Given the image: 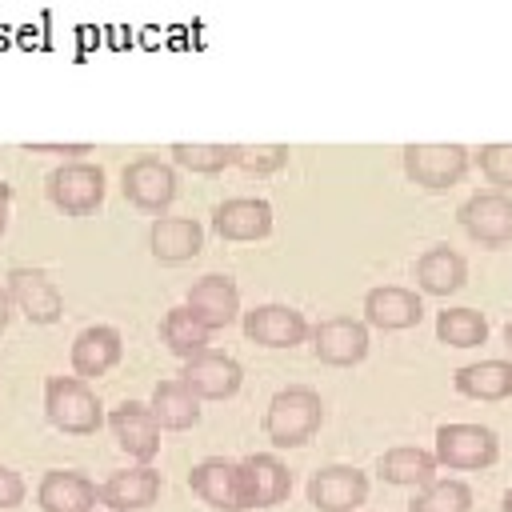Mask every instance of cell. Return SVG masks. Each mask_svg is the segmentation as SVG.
I'll list each match as a JSON object with an SVG mask.
<instances>
[{
  "instance_id": "44dd1931",
  "label": "cell",
  "mask_w": 512,
  "mask_h": 512,
  "mask_svg": "<svg viewBox=\"0 0 512 512\" xmlns=\"http://www.w3.org/2000/svg\"><path fill=\"white\" fill-rule=\"evenodd\" d=\"M412 272H416V284H420L428 296H452V292H460L464 280H468V260H464L456 248L436 244V248H428V252L416 260Z\"/></svg>"
},
{
  "instance_id": "4316f807",
  "label": "cell",
  "mask_w": 512,
  "mask_h": 512,
  "mask_svg": "<svg viewBox=\"0 0 512 512\" xmlns=\"http://www.w3.org/2000/svg\"><path fill=\"white\" fill-rule=\"evenodd\" d=\"M212 332L216 328H208L188 304H176V308H168L164 312V320H160V336H164V344L176 352V356H196L200 348H208L212 344Z\"/></svg>"
},
{
  "instance_id": "52a82bcc",
  "label": "cell",
  "mask_w": 512,
  "mask_h": 512,
  "mask_svg": "<svg viewBox=\"0 0 512 512\" xmlns=\"http://www.w3.org/2000/svg\"><path fill=\"white\" fill-rule=\"evenodd\" d=\"M460 228L484 248L512 244V196L504 192H476L460 208Z\"/></svg>"
},
{
  "instance_id": "836d02e7",
  "label": "cell",
  "mask_w": 512,
  "mask_h": 512,
  "mask_svg": "<svg viewBox=\"0 0 512 512\" xmlns=\"http://www.w3.org/2000/svg\"><path fill=\"white\" fill-rule=\"evenodd\" d=\"M92 144L76 140V144H28V152H60V156H84Z\"/></svg>"
},
{
  "instance_id": "d590c367",
  "label": "cell",
  "mask_w": 512,
  "mask_h": 512,
  "mask_svg": "<svg viewBox=\"0 0 512 512\" xmlns=\"http://www.w3.org/2000/svg\"><path fill=\"white\" fill-rule=\"evenodd\" d=\"M8 316H12V296H8V288H0V332H4Z\"/></svg>"
},
{
  "instance_id": "277c9868",
  "label": "cell",
  "mask_w": 512,
  "mask_h": 512,
  "mask_svg": "<svg viewBox=\"0 0 512 512\" xmlns=\"http://www.w3.org/2000/svg\"><path fill=\"white\" fill-rule=\"evenodd\" d=\"M120 188H124V200L132 208H140L148 216H160L176 196V172L160 156H136L132 164H124Z\"/></svg>"
},
{
  "instance_id": "e0dca14e",
  "label": "cell",
  "mask_w": 512,
  "mask_h": 512,
  "mask_svg": "<svg viewBox=\"0 0 512 512\" xmlns=\"http://www.w3.org/2000/svg\"><path fill=\"white\" fill-rule=\"evenodd\" d=\"M212 228L232 244H252V240H264L272 232V208H268V200L236 196L212 212Z\"/></svg>"
},
{
  "instance_id": "4dcf8cb0",
  "label": "cell",
  "mask_w": 512,
  "mask_h": 512,
  "mask_svg": "<svg viewBox=\"0 0 512 512\" xmlns=\"http://www.w3.org/2000/svg\"><path fill=\"white\" fill-rule=\"evenodd\" d=\"M232 164L248 176H272L288 164V144H232Z\"/></svg>"
},
{
  "instance_id": "3957f363",
  "label": "cell",
  "mask_w": 512,
  "mask_h": 512,
  "mask_svg": "<svg viewBox=\"0 0 512 512\" xmlns=\"http://www.w3.org/2000/svg\"><path fill=\"white\" fill-rule=\"evenodd\" d=\"M48 200L64 212V216H92L104 200V172L100 164H60L48 172Z\"/></svg>"
},
{
  "instance_id": "5b68a950",
  "label": "cell",
  "mask_w": 512,
  "mask_h": 512,
  "mask_svg": "<svg viewBox=\"0 0 512 512\" xmlns=\"http://www.w3.org/2000/svg\"><path fill=\"white\" fill-rule=\"evenodd\" d=\"M496 432L484 424H444L436 428V460L460 472H476V468H492L496 464Z\"/></svg>"
},
{
  "instance_id": "30bf717a",
  "label": "cell",
  "mask_w": 512,
  "mask_h": 512,
  "mask_svg": "<svg viewBox=\"0 0 512 512\" xmlns=\"http://www.w3.org/2000/svg\"><path fill=\"white\" fill-rule=\"evenodd\" d=\"M180 380H184L200 400H228V396H236V388H240L244 372H240V364H236L228 352L200 348L196 356H188V360H184Z\"/></svg>"
},
{
  "instance_id": "e575fe53",
  "label": "cell",
  "mask_w": 512,
  "mask_h": 512,
  "mask_svg": "<svg viewBox=\"0 0 512 512\" xmlns=\"http://www.w3.org/2000/svg\"><path fill=\"white\" fill-rule=\"evenodd\" d=\"M8 208H12V188L0 184V232H4V224H8Z\"/></svg>"
},
{
  "instance_id": "83f0119b",
  "label": "cell",
  "mask_w": 512,
  "mask_h": 512,
  "mask_svg": "<svg viewBox=\"0 0 512 512\" xmlns=\"http://www.w3.org/2000/svg\"><path fill=\"white\" fill-rule=\"evenodd\" d=\"M436 336H440L444 344H452V348H476V344H484V336H488V320H484L476 308L456 304V308H444V312L436 316Z\"/></svg>"
},
{
  "instance_id": "8992f818",
  "label": "cell",
  "mask_w": 512,
  "mask_h": 512,
  "mask_svg": "<svg viewBox=\"0 0 512 512\" xmlns=\"http://www.w3.org/2000/svg\"><path fill=\"white\" fill-rule=\"evenodd\" d=\"M404 172L424 188H452L468 172L464 144H404Z\"/></svg>"
},
{
  "instance_id": "7c38bea8",
  "label": "cell",
  "mask_w": 512,
  "mask_h": 512,
  "mask_svg": "<svg viewBox=\"0 0 512 512\" xmlns=\"http://www.w3.org/2000/svg\"><path fill=\"white\" fill-rule=\"evenodd\" d=\"M108 428H112L116 444H120L132 460H140V464H152V456L160 452V432H164V428L156 424V416H152L148 404L124 400L120 408H112Z\"/></svg>"
},
{
  "instance_id": "6da1fadb",
  "label": "cell",
  "mask_w": 512,
  "mask_h": 512,
  "mask_svg": "<svg viewBox=\"0 0 512 512\" xmlns=\"http://www.w3.org/2000/svg\"><path fill=\"white\" fill-rule=\"evenodd\" d=\"M324 420V400L316 388L308 384H292V388H280L264 412V432L276 448H300L312 440V432L320 428Z\"/></svg>"
},
{
  "instance_id": "f546056e",
  "label": "cell",
  "mask_w": 512,
  "mask_h": 512,
  "mask_svg": "<svg viewBox=\"0 0 512 512\" xmlns=\"http://www.w3.org/2000/svg\"><path fill=\"white\" fill-rule=\"evenodd\" d=\"M172 160L200 176H216L232 164V144H172Z\"/></svg>"
},
{
  "instance_id": "7402d4cb",
  "label": "cell",
  "mask_w": 512,
  "mask_h": 512,
  "mask_svg": "<svg viewBox=\"0 0 512 512\" xmlns=\"http://www.w3.org/2000/svg\"><path fill=\"white\" fill-rule=\"evenodd\" d=\"M188 308L208 324V328H224L236 320L240 312V292L228 276H200L192 288H188Z\"/></svg>"
},
{
  "instance_id": "ac0fdd59",
  "label": "cell",
  "mask_w": 512,
  "mask_h": 512,
  "mask_svg": "<svg viewBox=\"0 0 512 512\" xmlns=\"http://www.w3.org/2000/svg\"><path fill=\"white\" fill-rule=\"evenodd\" d=\"M36 504L44 512H92L100 504V488L84 472L56 468V472H44L36 488Z\"/></svg>"
},
{
  "instance_id": "2e32d148",
  "label": "cell",
  "mask_w": 512,
  "mask_h": 512,
  "mask_svg": "<svg viewBox=\"0 0 512 512\" xmlns=\"http://www.w3.org/2000/svg\"><path fill=\"white\" fill-rule=\"evenodd\" d=\"M240 488H244V504L248 508H272L292 488L288 464H280L272 452H256V456L240 460Z\"/></svg>"
},
{
  "instance_id": "7a4b0ae2",
  "label": "cell",
  "mask_w": 512,
  "mask_h": 512,
  "mask_svg": "<svg viewBox=\"0 0 512 512\" xmlns=\"http://www.w3.org/2000/svg\"><path fill=\"white\" fill-rule=\"evenodd\" d=\"M44 412L68 436H88L104 420V408L84 376H52L44 384Z\"/></svg>"
},
{
  "instance_id": "5bb4252c",
  "label": "cell",
  "mask_w": 512,
  "mask_h": 512,
  "mask_svg": "<svg viewBox=\"0 0 512 512\" xmlns=\"http://www.w3.org/2000/svg\"><path fill=\"white\" fill-rule=\"evenodd\" d=\"M244 336L264 348H296L308 336V320L288 304H256L244 312Z\"/></svg>"
},
{
  "instance_id": "4fadbf2b",
  "label": "cell",
  "mask_w": 512,
  "mask_h": 512,
  "mask_svg": "<svg viewBox=\"0 0 512 512\" xmlns=\"http://www.w3.org/2000/svg\"><path fill=\"white\" fill-rule=\"evenodd\" d=\"M8 296L12 304L32 320V324H52L64 312V296L60 288L48 280V272L40 268H12L8 272Z\"/></svg>"
},
{
  "instance_id": "d6986e66",
  "label": "cell",
  "mask_w": 512,
  "mask_h": 512,
  "mask_svg": "<svg viewBox=\"0 0 512 512\" xmlns=\"http://www.w3.org/2000/svg\"><path fill=\"white\" fill-rule=\"evenodd\" d=\"M420 316H424V300H420L412 288L384 284V288H372V292L364 296V320H368L372 328L400 332V328L420 324Z\"/></svg>"
},
{
  "instance_id": "d4e9b609",
  "label": "cell",
  "mask_w": 512,
  "mask_h": 512,
  "mask_svg": "<svg viewBox=\"0 0 512 512\" xmlns=\"http://www.w3.org/2000/svg\"><path fill=\"white\" fill-rule=\"evenodd\" d=\"M148 408H152V416H156V424H160L164 432H180V428H192V424H196V416H200V396L176 376V380H160V384L152 388Z\"/></svg>"
},
{
  "instance_id": "1f68e13d",
  "label": "cell",
  "mask_w": 512,
  "mask_h": 512,
  "mask_svg": "<svg viewBox=\"0 0 512 512\" xmlns=\"http://www.w3.org/2000/svg\"><path fill=\"white\" fill-rule=\"evenodd\" d=\"M476 164L496 188H512V144H484Z\"/></svg>"
},
{
  "instance_id": "ffe728a7",
  "label": "cell",
  "mask_w": 512,
  "mask_h": 512,
  "mask_svg": "<svg viewBox=\"0 0 512 512\" xmlns=\"http://www.w3.org/2000/svg\"><path fill=\"white\" fill-rule=\"evenodd\" d=\"M120 352H124V344H120V332H116L112 324H92V328H84V332L72 340V352H68V360H72L76 376H84V380H96V376H104L108 368H116Z\"/></svg>"
},
{
  "instance_id": "74e56055",
  "label": "cell",
  "mask_w": 512,
  "mask_h": 512,
  "mask_svg": "<svg viewBox=\"0 0 512 512\" xmlns=\"http://www.w3.org/2000/svg\"><path fill=\"white\" fill-rule=\"evenodd\" d=\"M504 340H508V352H512V320H508V328H504Z\"/></svg>"
},
{
  "instance_id": "484cf974",
  "label": "cell",
  "mask_w": 512,
  "mask_h": 512,
  "mask_svg": "<svg viewBox=\"0 0 512 512\" xmlns=\"http://www.w3.org/2000/svg\"><path fill=\"white\" fill-rule=\"evenodd\" d=\"M456 392L468 400H508L512 396V360H480L456 368Z\"/></svg>"
},
{
  "instance_id": "ba28073f",
  "label": "cell",
  "mask_w": 512,
  "mask_h": 512,
  "mask_svg": "<svg viewBox=\"0 0 512 512\" xmlns=\"http://www.w3.org/2000/svg\"><path fill=\"white\" fill-rule=\"evenodd\" d=\"M312 352L320 364L352 368L368 356V324L352 316H328L312 328Z\"/></svg>"
},
{
  "instance_id": "8fae6325",
  "label": "cell",
  "mask_w": 512,
  "mask_h": 512,
  "mask_svg": "<svg viewBox=\"0 0 512 512\" xmlns=\"http://www.w3.org/2000/svg\"><path fill=\"white\" fill-rule=\"evenodd\" d=\"M188 484H192V492H196L208 508H216V512H248L244 488H240V464H232V460H224V456L200 460V464L192 468Z\"/></svg>"
},
{
  "instance_id": "8d00e7d4",
  "label": "cell",
  "mask_w": 512,
  "mask_h": 512,
  "mask_svg": "<svg viewBox=\"0 0 512 512\" xmlns=\"http://www.w3.org/2000/svg\"><path fill=\"white\" fill-rule=\"evenodd\" d=\"M500 512H512V488L504 492V500H500Z\"/></svg>"
},
{
  "instance_id": "9c48e42d",
  "label": "cell",
  "mask_w": 512,
  "mask_h": 512,
  "mask_svg": "<svg viewBox=\"0 0 512 512\" xmlns=\"http://www.w3.org/2000/svg\"><path fill=\"white\" fill-rule=\"evenodd\" d=\"M308 500L316 512H352L368 500V476L352 464H324L308 480Z\"/></svg>"
},
{
  "instance_id": "9a60e30c",
  "label": "cell",
  "mask_w": 512,
  "mask_h": 512,
  "mask_svg": "<svg viewBox=\"0 0 512 512\" xmlns=\"http://www.w3.org/2000/svg\"><path fill=\"white\" fill-rule=\"evenodd\" d=\"M156 496H160V472L152 464L120 468L100 484V504H108L112 512H144L156 504Z\"/></svg>"
},
{
  "instance_id": "603a6c76",
  "label": "cell",
  "mask_w": 512,
  "mask_h": 512,
  "mask_svg": "<svg viewBox=\"0 0 512 512\" xmlns=\"http://www.w3.org/2000/svg\"><path fill=\"white\" fill-rule=\"evenodd\" d=\"M148 244H152V256L164 260V264H184L200 252L204 244V232L196 220L188 216H156L152 232H148Z\"/></svg>"
},
{
  "instance_id": "d6a6232c",
  "label": "cell",
  "mask_w": 512,
  "mask_h": 512,
  "mask_svg": "<svg viewBox=\"0 0 512 512\" xmlns=\"http://www.w3.org/2000/svg\"><path fill=\"white\" fill-rule=\"evenodd\" d=\"M24 500V480L0 464V508H16Z\"/></svg>"
},
{
  "instance_id": "cb8c5ba5",
  "label": "cell",
  "mask_w": 512,
  "mask_h": 512,
  "mask_svg": "<svg viewBox=\"0 0 512 512\" xmlns=\"http://www.w3.org/2000/svg\"><path fill=\"white\" fill-rule=\"evenodd\" d=\"M436 452H424V448H412V444H396L388 448L380 460H376V472L384 484H396V488H424L436 480Z\"/></svg>"
},
{
  "instance_id": "f1b7e54d",
  "label": "cell",
  "mask_w": 512,
  "mask_h": 512,
  "mask_svg": "<svg viewBox=\"0 0 512 512\" xmlns=\"http://www.w3.org/2000/svg\"><path fill=\"white\" fill-rule=\"evenodd\" d=\"M408 512H472V488L464 480H432L408 500Z\"/></svg>"
}]
</instances>
